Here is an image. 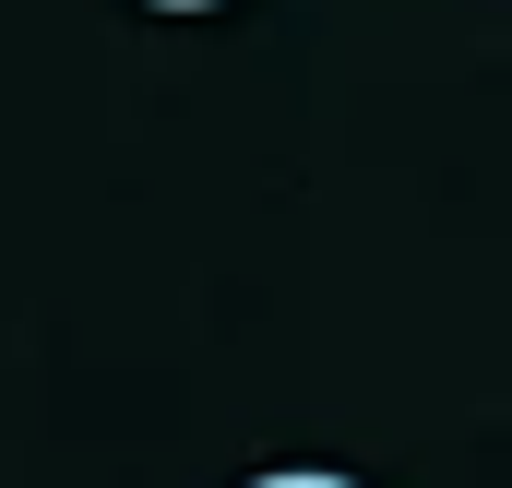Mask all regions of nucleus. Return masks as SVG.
I'll return each instance as SVG.
<instances>
[{"label":"nucleus","instance_id":"1","mask_svg":"<svg viewBox=\"0 0 512 488\" xmlns=\"http://www.w3.org/2000/svg\"><path fill=\"white\" fill-rule=\"evenodd\" d=\"M251 488H358V477H334V465H274V477H251Z\"/></svg>","mask_w":512,"mask_h":488},{"label":"nucleus","instance_id":"2","mask_svg":"<svg viewBox=\"0 0 512 488\" xmlns=\"http://www.w3.org/2000/svg\"><path fill=\"white\" fill-rule=\"evenodd\" d=\"M131 12H227V0H131Z\"/></svg>","mask_w":512,"mask_h":488}]
</instances>
